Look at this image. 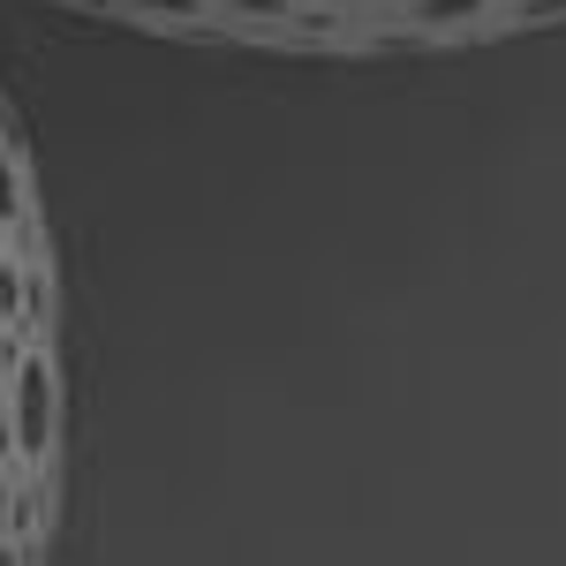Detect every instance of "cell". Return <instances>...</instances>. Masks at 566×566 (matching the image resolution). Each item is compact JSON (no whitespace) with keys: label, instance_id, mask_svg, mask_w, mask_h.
<instances>
[{"label":"cell","instance_id":"3","mask_svg":"<svg viewBox=\"0 0 566 566\" xmlns=\"http://www.w3.org/2000/svg\"><path fill=\"white\" fill-rule=\"evenodd\" d=\"M31 219V189H23V175H15V151H8V136H0V227L15 234Z\"/></svg>","mask_w":566,"mask_h":566},{"label":"cell","instance_id":"7","mask_svg":"<svg viewBox=\"0 0 566 566\" xmlns=\"http://www.w3.org/2000/svg\"><path fill=\"white\" fill-rule=\"evenodd\" d=\"M0 386H8V333H0Z\"/></svg>","mask_w":566,"mask_h":566},{"label":"cell","instance_id":"8","mask_svg":"<svg viewBox=\"0 0 566 566\" xmlns=\"http://www.w3.org/2000/svg\"><path fill=\"white\" fill-rule=\"evenodd\" d=\"M8 242H15V234H8V227H0V250H8Z\"/></svg>","mask_w":566,"mask_h":566},{"label":"cell","instance_id":"6","mask_svg":"<svg viewBox=\"0 0 566 566\" xmlns=\"http://www.w3.org/2000/svg\"><path fill=\"white\" fill-rule=\"evenodd\" d=\"M333 8H386V0H333Z\"/></svg>","mask_w":566,"mask_h":566},{"label":"cell","instance_id":"5","mask_svg":"<svg viewBox=\"0 0 566 566\" xmlns=\"http://www.w3.org/2000/svg\"><path fill=\"white\" fill-rule=\"evenodd\" d=\"M499 15L528 31V23H559V15H566V0H514V8H499Z\"/></svg>","mask_w":566,"mask_h":566},{"label":"cell","instance_id":"4","mask_svg":"<svg viewBox=\"0 0 566 566\" xmlns=\"http://www.w3.org/2000/svg\"><path fill=\"white\" fill-rule=\"evenodd\" d=\"M136 15H167V23H205L212 0H129Z\"/></svg>","mask_w":566,"mask_h":566},{"label":"cell","instance_id":"1","mask_svg":"<svg viewBox=\"0 0 566 566\" xmlns=\"http://www.w3.org/2000/svg\"><path fill=\"white\" fill-rule=\"evenodd\" d=\"M61 446V363L39 340H8V386H0V461L23 483H39L53 469Z\"/></svg>","mask_w":566,"mask_h":566},{"label":"cell","instance_id":"2","mask_svg":"<svg viewBox=\"0 0 566 566\" xmlns=\"http://www.w3.org/2000/svg\"><path fill=\"white\" fill-rule=\"evenodd\" d=\"M408 31H431V39H453V31H483L499 15V0H392Z\"/></svg>","mask_w":566,"mask_h":566}]
</instances>
